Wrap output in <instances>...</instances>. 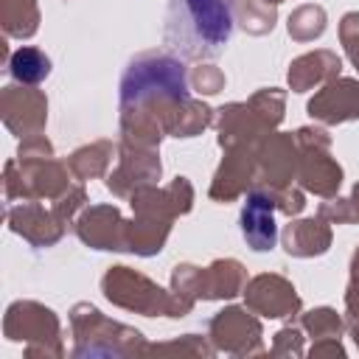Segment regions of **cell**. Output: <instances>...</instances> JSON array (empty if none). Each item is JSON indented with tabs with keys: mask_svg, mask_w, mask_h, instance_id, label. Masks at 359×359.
<instances>
[{
	"mask_svg": "<svg viewBox=\"0 0 359 359\" xmlns=\"http://www.w3.org/2000/svg\"><path fill=\"white\" fill-rule=\"evenodd\" d=\"M11 73L22 81H39L42 76H48V59L39 50H17L11 59Z\"/></svg>",
	"mask_w": 359,
	"mask_h": 359,
	"instance_id": "obj_3",
	"label": "cell"
},
{
	"mask_svg": "<svg viewBox=\"0 0 359 359\" xmlns=\"http://www.w3.org/2000/svg\"><path fill=\"white\" fill-rule=\"evenodd\" d=\"M241 233L250 241L252 250H272L278 230H275V213L272 202L261 194H250L244 210H241Z\"/></svg>",
	"mask_w": 359,
	"mask_h": 359,
	"instance_id": "obj_2",
	"label": "cell"
},
{
	"mask_svg": "<svg viewBox=\"0 0 359 359\" xmlns=\"http://www.w3.org/2000/svg\"><path fill=\"white\" fill-rule=\"evenodd\" d=\"M233 36L227 0H168L163 45L182 59H216Z\"/></svg>",
	"mask_w": 359,
	"mask_h": 359,
	"instance_id": "obj_1",
	"label": "cell"
}]
</instances>
